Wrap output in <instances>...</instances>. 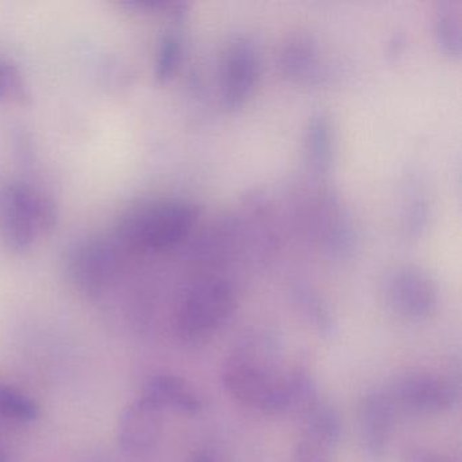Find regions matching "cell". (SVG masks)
Listing matches in <instances>:
<instances>
[{
    "label": "cell",
    "instance_id": "6da1fadb",
    "mask_svg": "<svg viewBox=\"0 0 462 462\" xmlns=\"http://www.w3.org/2000/svg\"><path fill=\"white\" fill-rule=\"evenodd\" d=\"M282 362V347L274 334L250 332L224 362V386L237 402L254 410L286 412L288 370Z\"/></svg>",
    "mask_w": 462,
    "mask_h": 462
},
{
    "label": "cell",
    "instance_id": "7a4b0ae2",
    "mask_svg": "<svg viewBox=\"0 0 462 462\" xmlns=\"http://www.w3.org/2000/svg\"><path fill=\"white\" fill-rule=\"evenodd\" d=\"M199 209L185 199L145 202L128 210L118 224V237L136 250L161 251L174 247L196 228Z\"/></svg>",
    "mask_w": 462,
    "mask_h": 462
},
{
    "label": "cell",
    "instance_id": "3957f363",
    "mask_svg": "<svg viewBox=\"0 0 462 462\" xmlns=\"http://www.w3.org/2000/svg\"><path fill=\"white\" fill-rule=\"evenodd\" d=\"M55 204L28 185H12L0 194V228L10 250L25 253L55 228Z\"/></svg>",
    "mask_w": 462,
    "mask_h": 462
},
{
    "label": "cell",
    "instance_id": "277c9868",
    "mask_svg": "<svg viewBox=\"0 0 462 462\" xmlns=\"http://www.w3.org/2000/svg\"><path fill=\"white\" fill-rule=\"evenodd\" d=\"M236 294L226 278L207 275L194 281L180 299L177 329L182 339L199 342L217 331L234 315Z\"/></svg>",
    "mask_w": 462,
    "mask_h": 462
},
{
    "label": "cell",
    "instance_id": "5b68a950",
    "mask_svg": "<svg viewBox=\"0 0 462 462\" xmlns=\"http://www.w3.org/2000/svg\"><path fill=\"white\" fill-rule=\"evenodd\" d=\"M310 197L305 210L308 231L324 253L346 258L356 248V226L350 213L331 190L321 189Z\"/></svg>",
    "mask_w": 462,
    "mask_h": 462
},
{
    "label": "cell",
    "instance_id": "8992f818",
    "mask_svg": "<svg viewBox=\"0 0 462 462\" xmlns=\"http://www.w3.org/2000/svg\"><path fill=\"white\" fill-rule=\"evenodd\" d=\"M383 293L393 312L410 320L430 318L439 302V291L431 275L413 264L391 270L383 281Z\"/></svg>",
    "mask_w": 462,
    "mask_h": 462
},
{
    "label": "cell",
    "instance_id": "52a82bcc",
    "mask_svg": "<svg viewBox=\"0 0 462 462\" xmlns=\"http://www.w3.org/2000/svg\"><path fill=\"white\" fill-rule=\"evenodd\" d=\"M66 266L69 281L80 293L98 296L117 272V253L107 240L90 237L69 248Z\"/></svg>",
    "mask_w": 462,
    "mask_h": 462
},
{
    "label": "cell",
    "instance_id": "ba28073f",
    "mask_svg": "<svg viewBox=\"0 0 462 462\" xmlns=\"http://www.w3.org/2000/svg\"><path fill=\"white\" fill-rule=\"evenodd\" d=\"M261 60L255 44L247 37H236L224 51L220 64L221 105L236 112L253 96Z\"/></svg>",
    "mask_w": 462,
    "mask_h": 462
},
{
    "label": "cell",
    "instance_id": "9c48e42d",
    "mask_svg": "<svg viewBox=\"0 0 462 462\" xmlns=\"http://www.w3.org/2000/svg\"><path fill=\"white\" fill-rule=\"evenodd\" d=\"M394 402L416 412L438 413L456 404L458 391L453 381L432 373H407L394 385Z\"/></svg>",
    "mask_w": 462,
    "mask_h": 462
},
{
    "label": "cell",
    "instance_id": "30bf717a",
    "mask_svg": "<svg viewBox=\"0 0 462 462\" xmlns=\"http://www.w3.org/2000/svg\"><path fill=\"white\" fill-rule=\"evenodd\" d=\"M393 396L374 389L365 394L359 404V439L366 456L381 461L388 451L389 438L394 423Z\"/></svg>",
    "mask_w": 462,
    "mask_h": 462
},
{
    "label": "cell",
    "instance_id": "8fae6325",
    "mask_svg": "<svg viewBox=\"0 0 462 462\" xmlns=\"http://www.w3.org/2000/svg\"><path fill=\"white\" fill-rule=\"evenodd\" d=\"M162 412L161 408L144 396L126 405L117 423L120 448L134 456L147 453L155 448L163 429Z\"/></svg>",
    "mask_w": 462,
    "mask_h": 462
},
{
    "label": "cell",
    "instance_id": "7c38bea8",
    "mask_svg": "<svg viewBox=\"0 0 462 462\" xmlns=\"http://www.w3.org/2000/svg\"><path fill=\"white\" fill-rule=\"evenodd\" d=\"M278 63L282 74L293 82L315 85L324 77L320 45L310 32L289 34L281 47Z\"/></svg>",
    "mask_w": 462,
    "mask_h": 462
},
{
    "label": "cell",
    "instance_id": "4fadbf2b",
    "mask_svg": "<svg viewBox=\"0 0 462 462\" xmlns=\"http://www.w3.org/2000/svg\"><path fill=\"white\" fill-rule=\"evenodd\" d=\"M304 151L312 174L318 178L328 175L335 155V129L326 113H316L308 121Z\"/></svg>",
    "mask_w": 462,
    "mask_h": 462
},
{
    "label": "cell",
    "instance_id": "5bb4252c",
    "mask_svg": "<svg viewBox=\"0 0 462 462\" xmlns=\"http://www.w3.org/2000/svg\"><path fill=\"white\" fill-rule=\"evenodd\" d=\"M144 397L161 408L183 413H197L201 410L197 394L185 381L170 374H158L144 383Z\"/></svg>",
    "mask_w": 462,
    "mask_h": 462
},
{
    "label": "cell",
    "instance_id": "9a60e30c",
    "mask_svg": "<svg viewBox=\"0 0 462 462\" xmlns=\"http://www.w3.org/2000/svg\"><path fill=\"white\" fill-rule=\"evenodd\" d=\"M432 32L439 50L458 58L462 50V18L459 0H439L432 17Z\"/></svg>",
    "mask_w": 462,
    "mask_h": 462
},
{
    "label": "cell",
    "instance_id": "2e32d148",
    "mask_svg": "<svg viewBox=\"0 0 462 462\" xmlns=\"http://www.w3.org/2000/svg\"><path fill=\"white\" fill-rule=\"evenodd\" d=\"M305 427V438L315 440L331 448L342 437V419L337 408L328 400L320 399L313 402L302 413Z\"/></svg>",
    "mask_w": 462,
    "mask_h": 462
},
{
    "label": "cell",
    "instance_id": "e0dca14e",
    "mask_svg": "<svg viewBox=\"0 0 462 462\" xmlns=\"http://www.w3.org/2000/svg\"><path fill=\"white\" fill-rule=\"evenodd\" d=\"M291 297L305 320L324 337H332L337 332L334 316L328 304L312 286L296 282L291 286Z\"/></svg>",
    "mask_w": 462,
    "mask_h": 462
},
{
    "label": "cell",
    "instance_id": "ac0fdd59",
    "mask_svg": "<svg viewBox=\"0 0 462 462\" xmlns=\"http://www.w3.org/2000/svg\"><path fill=\"white\" fill-rule=\"evenodd\" d=\"M318 383L310 369L305 366H296L288 370L286 374V411L293 413H302L320 399Z\"/></svg>",
    "mask_w": 462,
    "mask_h": 462
},
{
    "label": "cell",
    "instance_id": "d6986e66",
    "mask_svg": "<svg viewBox=\"0 0 462 462\" xmlns=\"http://www.w3.org/2000/svg\"><path fill=\"white\" fill-rule=\"evenodd\" d=\"M0 416L21 423H31L39 419L40 407L28 394L0 383Z\"/></svg>",
    "mask_w": 462,
    "mask_h": 462
},
{
    "label": "cell",
    "instance_id": "ffe728a7",
    "mask_svg": "<svg viewBox=\"0 0 462 462\" xmlns=\"http://www.w3.org/2000/svg\"><path fill=\"white\" fill-rule=\"evenodd\" d=\"M402 204V226L407 236L418 237L426 229L430 217V204L420 189L408 191Z\"/></svg>",
    "mask_w": 462,
    "mask_h": 462
},
{
    "label": "cell",
    "instance_id": "44dd1931",
    "mask_svg": "<svg viewBox=\"0 0 462 462\" xmlns=\"http://www.w3.org/2000/svg\"><path fill=\"white\" fill-rule=\"evenodd\" d=\"M29 101L31 93L20 69L9 59L0 56V102L26 105Z\"/></svg>",
    "mask_w": 462,
    "mask_h": 462
},
{
    "label": "cell",
    "instance_id": "7402d4cb",
    "mask_svg": "<svg viewBox=\"0 0 462 462\" xmlns=\"http://www.w3.org/2000/svg\"><path fill=\"white\" fill-rule=\"evenodd\" d=\"M183 44L177 33L164 34L156 53L155 74L162 82L169 80L177 72L182 60Z\"/></svg>",
    "mask_w": 462,
    "mask_h": 462
},
{
    "label": "cell",
    "instance_id": "603a6c76",
    "mask_svg": "<svg viewBox=\"0 0 462 462\" xmlns=\"http://www.w3.org/2000/svg\"><path fill=\"white\" fill-rule=\"evenodd\" d=\"M293 462H332V459L327 446L304 437L294 448Z\"/></svg>",
    "mask_w": 462,
    "mask_h": 462
},
{
    "label": "cell",
    "instance_id": "cb8c5ba5",
    "mask_svg": "<svg viewBox=\"0 0 462 462\" xmlns=\"http://www.w3.org/2000/svg\"><path fill=\"white\" fill-rule=\"evenodd\" d=\"M402 462H451L450 459L446 458L442 454L435 453L427 448H413L408 451L404 456Z\"/></svg>",
    "mask_w": 462,
    "mask_h": 462
},
{
    "label": "cell",
    "instance_id": "d4e9b609",
    "mask_svg": "<svg viewBox=\"0 0 462 462\" xmlns=\"http://www.w3.org/2000/svg\"><path fill=\"white\" fill-rule=\"evenodd\" d=\"M190 462H212V461H210V459L208 458V457L199 456V457H196V458L191 459Z\"/></svg>",
    "mask_w": 462,
    "mask_h": 462
},
{
    "label": "cell",
    "instance_id": "484cf974",
    "mask_svg": "<svg viewBox=\"0 0 462 462\" xmlns=\"http://www.w3.org/2000/svg\"><path fill=\"white\" fill-rule=\"evenodd\" d=\"M0 462H7L6 454H5L2 450H0Z\"/></svg>",
    "mask_w": 462,
    "mask_h": 462
}]
</instances>
